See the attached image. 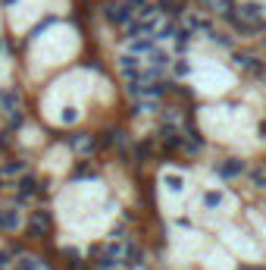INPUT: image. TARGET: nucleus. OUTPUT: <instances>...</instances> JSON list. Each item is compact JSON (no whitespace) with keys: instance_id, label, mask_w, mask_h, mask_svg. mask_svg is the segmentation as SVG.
Listing matches in <instances>:
<instances>
[{"instance_id":"f257e3e1","label":"nucleus","mask_w":266,"mask_h":270,"mask_svg":"<svg viewBox=\"0 0 266 270\" xmlns=\"http://www.w3.org/2000/svg\"><path fill=\"white\" fill-rule=\"evenodd\" d=\"M106 19L125 29V25H129L132 19H135V10H132V3H129V0H122V3H113L110 10H106Z\"/></svg>"},{"instance_id":"f03ea898","label":"nucleus","mask_w":266,"mask_h":270,"mask_svg":"<svg viewBox=\"0 0 266 270\" xmlns=\"http://www.w3.org/2000/svg\"><path fill=\"white\" fill-rule=\"evenodd\" d=\"M235 16L244 19V22H257V25H263V22H260V19H263V6L257 3V0H244V3L238 6Z\"/></svg>"},{"instance_id":"7ed1b4c3","label":"nucleus","mask_w":266,"mask_h":270,"mask_svg":"<svg viewBox=\"0 0 266 270\" xmlns=\"http://www.w3.org/2000/svg\"><path fill=\"white\" fill-rule=\"evenodd\" d=\"M154 48H157L154 35H141V38H132L129 41V54H135V57H148Z\"/></svg>"},{"instance_id":"20e7f679","label":"nucleus","mask_w":266,"mask_h":270,"mask_svg":"<svg viewBox=\"0 0 266 270\" xmlns=\"http://www.w3.org/2000/svg\"><path fill=\"white\" fill-rule=\"evenodd\" d=\"M38 192H41V186H38L35 176H22V179L16 182V198L19 201H29L31 195H38Z\"/></svg>"},{"instance_id":"39448f33","label":"nucleus","mask_w":266,"mask_h":270,"mask_svg":"<svg viewBox=\"0 0 266 270\" xmlns=\"http://www.w3.org/2000/svg\"><path fill=\"white\" fill-rule=\"evenodd\" d=\"M244 173V160H225V163H216V176L219 179H235V176Z\"/></svg>"},{"instance_id":"423d86ee","label":"nucleus","mask_w":266,"mask_h":270,"mask_svg":"<svg viewBox=\"0 0 266 270\" xmlns=\"http://www.w3.org/2000/svg\"><path fill=\"white\" fill-rule=\"evenodd\" d=\"M66 142H69V148L82 151V154H88V151H94V138H91V135H85V132H75V135H69V138H66Z\"/></svg>"},{"instance_id":"0eeeda50","label":"nucleus","mask_w":266,"mask_h":270,"mask_svg":"<svg viewBox=\"0 0 266 270\" xmlns=\"http://www.w3.org/2000/svg\"><path fill=\"white\" fill-rule=\"evenodd\" d=\"M38 229H44V233L50 229V214L47 210H35V214H31V233H38Z\"/></svg>"},{"instance_id":"6e6552de","label":"nucleus","mask_w":266,"mask_h":270,"mask_svg":"<svg viewBox=\"0 0 266 270\" xmlns=\"http://www.w3.org/2000/svg\"><path fill=\"white\" fill-rule=\"evenodd\" d=\"M169 66H172V72H176V76H188V72H191V63H188V60H182V57H176V60H172Z\"/></svg>"},{"instance_id":"1a4fd4ad","label":"nucleus","mask_w":266,"mask_h":270,"mask_svg":"<svg viewBox=\"0 0 266 270\" xmlns=\"http://www.w3.org/2000/svg\"><path fill=\"white\" fill-rule=\"evenodd\" d=\"M251 179H254V186H257V189H266V167L251 170Z\"/></svg>"},{"instance_id":"9d476101","label":"nucleus","mask_w":266,"mask_h":270,"mask_svg":"<svg viewBox=\"0 0 266 270\" xmlns=\"http://www.w3.org/2000/svg\"><path fill=\"white\" fill-rule=\"evenodd\" d=\"M19 270H47V267H44L38 258H22L19 261Z\"/></svg>"},{"instance_id":"9b49d317","label":"nucleus","mask_w":266,"mask_h":270,"mask_svg":"<svg viewBox=\"0 0 266 270\" xmlns=\"http://www.w3.org/2000/svg\"><path fill=\"white\" fill-rule=\"evenodd\" d=\"M204 204H207V207H219V204H222V192H207L204 195Z\"/></svg>"},{"instance_id":"f8f14e48","label":"nucleus","mask_w":266,"mask_h":270,"mask_svg":"<svg viewBox=\"0 0 266 270\" xmlns=\"http://www.w3.org/2000/svg\"><path fill=\"white\" fill-rule=\"evenodd\" d=\"M72 176H75V179H78V176H94V167H91V163H82Z\"/></svg>"},{"instance_id":"ddd939ff","label":"nucleus","mask_w":266,"mask_h":270,"mask_svg":"<svg viewBox=\"0 0 266 270\" xmlns=\"http://www.w3.org/2000/svg\"><path fill=\"white\" fill-rule=\"evenodd\" d=\"M10 267V252H0V270Z\"/></svg>"}]
</instances>
